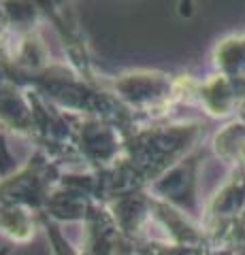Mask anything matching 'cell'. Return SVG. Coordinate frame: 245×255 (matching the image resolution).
<instances>
[]
</instances>
